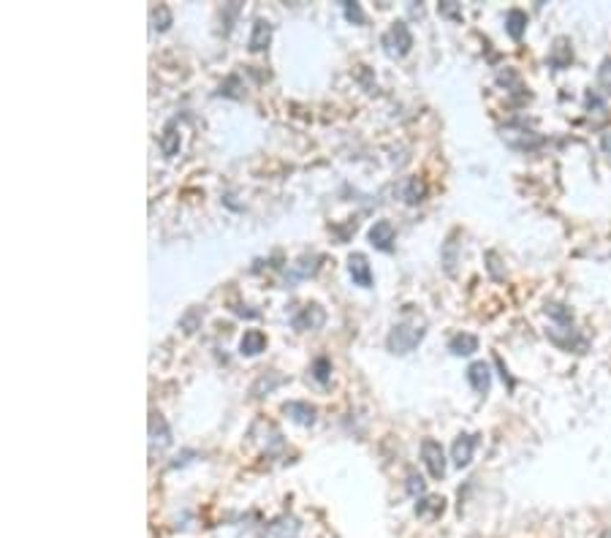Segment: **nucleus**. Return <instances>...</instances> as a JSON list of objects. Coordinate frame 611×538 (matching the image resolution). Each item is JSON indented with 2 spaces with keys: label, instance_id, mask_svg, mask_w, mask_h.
<instances>
[{
  "label": "nucleus",
  "instance_id": "f257e3e1",
  "mask_svg": "<svg viewBox=\"0 0 611 538\" xmlns=\"http://www.w3.org/2000/svg\"><path fill=\"white\" fill-rule=\"evenodd\" d=\"M424 335H427V323L424 321H418V318H405V321H399L394 329L389 332V337H386V345H389L391 354H411L418 342L424 340Z\"/></svg>",
  "mask_w": 611,
  "mask_h": 538
},
{
  "label": "nucleus",
  "instance_id": "f03ea898",
  "mask_svg": "<svg viewBox=\"0 0 611 538\" xmlns=\"http://www.w3.org/2000/svg\"><path fill=\"white\" fill-rule=\"evenodd\" d=\"M381 44L386 49V54L389 57H405L411 47H413V36H411V27L408 22H391V27L383 33V38H381Z\"/></svg>",
  "mask_w": 611,
  "mask_h": 538
},
{
  "label": "nucleus",
  "instance_id": "7ed1b4c3",
  "mask_svg": "<svg viewBox=\"0 0 611 538\" xmlns=\"http://www.w3.org/2000/svg\"><path fill=\"white\" fill-rule=\"evenodd\" d=\"M323 321H326V310L316 305V302H310V305H304V307H299L296 313L291 316V323L293 329H299V332H313V329H321L323 326Z\"/></svg>",
  "mask_w": 611,
  "mask_h": 538
},
{
  "label": "nucleus",
  "instance_id": "20e7f679",
  "mask_svg": "<svg viewBox=\"0 0 611 538\" xmlns=\"http://www.w3.org/2000/svg\"><path fill=\"white\" fill-rule=\"evenodd\" d=\"M421 460L427 465V470H429V476L440 481L443 476H446V454H443V449H440L438 440L427 438L421 443Z\"/></svg>",
  "mask_w": 611,
  "mask_h": 538
},
{
  "label": "nucleus",
  "instance_id": "39448f33",
  "mask_svg": "<svg viewBox=\"0 0 611 538\" xmlns=\"http://www.w3.org/2000/svg\"><path fill=\"white\" fill-rule=\"evenodd\" d=\"M369 245L375 247V250H383V253H389L391 247H394V237H397V231H394V223L391 220H375V226L369 228Z\"/></svg>",
  "mask_w": 611,
  "mask_h": 538
},
{
  "label": "nucleus",
  "instance_id": "423d86ee",
  "mask_svg": "<svg viewBox=\"0 0 611 538\" xmlns=\"http://www.w3.org/2000/svg\"><path fill=\"white\" fill-rule=\"evenodd\" d=\"M283 414H288L293 421L302 424V427H313L318 411H316V405H310V402H304V400H291V402L283 405Z\"/></svg>",
  "mask_w": 611,
  "mask_h": 538
},
{
  "label": "nucleus",
  "instance_id": "0eeeda50",
  "mask_svg": "<svg viewBox=\"0 0 611 538\" xmlns=\"http://www.w3.org/2000/svg\"><path fill=\"white\" fill-rule=\"evenodd\" d=\"M476 443H478V435H467V432L454 440V446H451V460H454L457 467H467V465H470Z\"/></svg>",
  "mask_w": 611,
  "mask_h": 538
},
{
  "label": "nucleus",
  "instance_id": "6e6552de",
  "mask_svg": "<svg viewBox=\"0 0 611 538\" xmlns=\"http://www.w3.org/2000/svg\"><path fill=\"white\" fill-rule=\"evenodd\" d=\"M348 272H351L356 286H362V289L372 286V269H369V264H367V259L362 253H351L348 256Z\"/></svg>",
  "mask_w": 611,
  "mask_h": 538
},
{
  "label": "nucleus",
  "instance_id": "1a4fd4ad",
  "mask_svg": "<svg viewBox=\"0 0 611 538\" xmlns=\"http://www.w3.org/2000/svg\"><path fill=\"white\" fill-rule=\"evenodd\" d=\"M171 443V432H169V424H166V419L161 414H149V446L155 449H166Z\"/></svg>",
  "mask_w": 611,
  "mask_h": 538
},
{
  "label": "nucleus",
  "instance_id": "9d476101",
  "mask_svg": "<svg viewBox=\"0 0 611 538\" xmlns=\"http://www.w3.org/2000/svg\"><path fill=\"white\" fill-rule=\"evenodd\" d=\"M467 384L478 394H487L489 386H492V370H489L487 362H473L467 367Z\"/></svg>",
  "mask_w": 611,
  "mask_h": 538
},
{
  "label": "nucleus",
  "instance_id": "9b49d317",
  "mask_svg": "<svg viewBox=\"0 0 611 538\" xmlns=\"http://www.w3.org/2000/svg\"><path fill=\"white\" fill-rule=\"evenodd\" d=\"M272 22L267 20H256L253 22V30H250V41H247V47L250 52H264V49L272 44Z\"/></svg>",
  "mask_w": 611,
  "mask_h": 538
},
{
  "label": "nucleus",
  "instance_id": "f8f14e48",
  "mask_svg": "<svg viewBox=\"0 0 611 538\" xmlns=\"http://www.w3.org/2000/svg\"><path fill=\"white\" fill-rule=\"evenodd\" d=\"M573 63V49H570V41L568 38H554V47H552V52H549V66L552 68H557V71H562V68H568Z\"/></svg>",
  "mask_w": 611,
  "mask_h": 538
},
{
  "label": "nucleus",
  "instance_id": "ddd939ff",
  "mask_svg": "<svg viewBox=\"0 0 611 538\" xmlns=\"http://www.w3.org/2000/svg\"><path fill=\"white\" fill-rule=\"evenodd\" d=\"M397 194L405 198V204H418V201H424V196H427V185H424V180H418V177H405V180L397 185Z\"/></svg>",
  "mask_w": 611,
  "mask_h": 538
},
{
  "label": "nucleus",
  "instance_id": "4468645a",
  "mask_svg": "<svg viewBox=\"0 0 611 538\" xmlns=\"http://www.w3.org/2000/svg\"><path fill=\"white\" fill-rule=\"evenodd\" d=\"M264 348H267V335L258 329L244 332V337L240 340V354H244V356H258Z\"/></svg>",
  "mask_w": 611,
  "mask_h": 538
},
{
  "label": "nucleus",
  "instance_id": "2eb2a0df",
  "mask_svg": "<svg viewBox=\"0 0 611 538\" xmlns=\"http://www.w3.org/2000/svg\"><path fill=\"white\" fill-rule=\"evenodd\" d=\"M448 351H451L454 356H470V354L478 351V337H476V335H467V332H459V335H454V337L448 340Z\"/></svg>",
  "mask_w": 611,
  "mask_h": 538
},
{
  "label": "nucleus",
  "instance_id": "dca6fc26",
  "mask_svg": "<svg viewBox=\"0 0 611 538\" xmlns=\"http://www.w3.org/2000/svg\"><path fill=\"white\" fill-rule=\"evenodd\" d=\"M280 384H286V378H283L280 372H272V370H269V372H261V375H258V381L253 384L250 394H253V397H264V394L277 389Z\"/></svg>",
  "mask_w": 611,
  "mask_h": 538
},
{
  "label": "nucleus",
  "instance_id": "f3484780",
  "mask_svg": "<svg viewBox=\"0 0 611 538\" xmlns=\"http://www.w3.org/2000/svg\"><path fill=\"white\" fill-rule=\"evenodd\" d=\"M269 538H293L299 533V522L293 516H280L267 528Z\"/></svg>",
  "mask_w": 611,
  "mask_h": 538
},
{
  "label": "nucleus",
  "instance_id": "a211bd4d",
  "mask_svg": "<svg viewBox=\"0 0 611 538\" xmlns=\"http://www.w3.org/2000/svg\"><path fill=\"white\" fill-rule=\"evenodd\" d=\"M161 150L166 158H174L179 152V131H177V120L166 122L163 133H161Z\"/></svg>",
  "mask_w": 611,
  "mask_h": 538
},
{
  "label": "nucleus",
  "instance_id": "6ab92c4d",
  "mask_svg": "<svg viewBox=\"0 0 611 538\" xmlns=\"http://www.w3.org/2000/svg\"><path fill=\"white\" fill-rule=\"evenodd\" d=\"M506 30H508V36H511L513 41H519L524 36V30H527V14L522 8H511L506 14Z\"/></svg>",
  "mask_w": 611,
  "mask_h": 538
},
{
  "label": "nucleus",
  "instance_id": "aec40b11",
  "mask_svg": "<svg viewBox=\"0 0 611 538\" xmlns=\"http://www.w3.org/2000/svg\"><path fill=\"white\" fill-rule=\"evenodd\" d=\"M201 321H204V307H191L185 316L179 318V326L185 329V335H193Z\"/></svg>",
  "mask_w": 611,
  "mask_h": 538
},
{
  "label": "nucleus",
  "instance_id": "412c9836",
  "mask_svg": "<svg viewBox=\"0 0 611 538\" xmlns=\"http://www.w3.org/2000/svg\"><path fill=\"white\" fill-rule=\"evenodd\" d=\"M443 497H424V500H418L415 503V514L418 516H427V514H432V516H438V514H443Z\"/></svg>",
  "mask_w": 611,
  "mask_h": 538
},
{
  "label": "nucleus",
  "instance_id": "4be33fe9",
  "mask_svg": "<svg viewBox=\"0 0 611 538\" xmlns=\"http://www.w3.org/2000/svg\"><path fill=\"white\" fill-rule=\"evenodd\" d=\"M169 24H171V8L161 3L158 8H152V27L163 33V30H169Z\"/></svg>",
  "mask_w": 611,
  "mask_h": 538
},
{
  "label": "nucleus",
  "instance_id": "5701e85b",
  "mask_svg": "<svg viewBox=\"0 0 611 538\" xmlns=\"http://www.w3.org/2000/svg\"><path fill=\"white\" fill-rule=\"evenodd\" d=\"M318 261H321L318 256H313V259H302V261H299V264H296V267L291 269V280H296V277H307V275H313V272H316V269H318Z\"/></svg>",
  "mask_w": 611,
  "mask_h": 538
},
{
  "label": "nucleus",
  "instance_id": "b1692460",
  "mask_svg": "<svg viewBox=\"0 0 611 538\" xmlns=\"http://www.w3.org/2000/svg\"><path fill=\"white\" fill-rule=\"evenodd\" d=\"M329 372H332V362H329L326 356H318L316 362H313V375H316L318 384H326V381H329Z\"/></svg>",
  "mask_w": 611,
  "mask_h": 538
},
{
  "label": "nucleus",
  "instance_id": "393cba45",
  "mask_svg": "<svg viewBox=\"0 0 611 538\" xmlns=\"http://www.w3.org/2000/svg\"><path fill=\"white\" fill-rule=\"evenodd\" d=\"M598 85H601L603 93L611 96V57H606V60L601 63V68H598Z\"/></svg>",
  "mask_w": 611,
  "mask_h": 538
},
{
  "label": "nucleus",
  "instance_id": "a878e982",
  "mask_svg": "<svg viewBox=\"0 0 611 538\" xmlns=\"http://www.w3.org/2000/svg\"><path fill=\"white\" fill-rule=\"evenodd\" d=\"M443 264H446V272H448V275H454V264H457V242H454V237H448V242H446Z\"/></svg>",
  "mask_w": 611,
  "mask_h": 538
},
{
  "label": "nucleus",
  "instance_id": "bb28decb",
  "mask_svg": "<svg viewBox=\"0 0 611 538\" xmlns=\"http://www.w3.org/2000/svg\"><path fill=\"white\" fill-rule=\"evenodd\" d=\"M342 8H345V17L351 20L353 24H365V11H362V6L359 3H353V0H345L342 3Z\"/></svg>",
  "mask_w": 611,
  "mask_h": 538
},
{
  "label": "nucleus",
  "instance_id": "cd10ccee",
  "mask_svg": "<svg viewBox=\"0 0 611 538\" xmlns=\"http://www.w3.org/2000/svg\"><path fill=\"white\" fill-rule=\"evenodd\" d=\"M519 136H522V147H530V145H533V142H530V139H533V131H524V128H522V131H519ZM503 139H506L508 145L519 147V142L513 139V131H511V128H503Z\"/></svg>",
  "mask_w": 611,
  "mask_h": 538
},
{
  "label": "nucleus",
  "instance_id": "c85d7f7f",
  "mask_svg": "<svg viewBox=\"0 0 611 538\" xmlns=\"http://www.w3.org/2000/svg\"><path fill=\"white\" fill-rule=\"evenodd\" d=\"M438 11L443 17H451V20H462V8H459V3H454V0H443L438 6Z\"/></svg>",
  "mask_w": 611,
  "mask_h": 538
},
{
  "label": "nucleus",
  "instance_id": "c756f323",
  "mask_svg": "<svg viewBox=\"0 0 611 538\" xmlns=\"http://www.w3.org/2000/svg\"><path fill=\"white\" fill-rule=\"evenodd\" d=\"M546 313H549V316H554L557 321H562L565 326H570V321H573L570 310H568V307H562V305H546Z\"/></svg>",
  "mask_w": 611,
  "mask_h": 538
},
{
  "label": "nucleus",
  "instance_id": "7c9ffc66",
  "mask_svg": "<svg viewBox=\"0 0 611 538\" xmlns=\"http://www.w3.org/2000/svg\"><path fill=\"white\" fill-rule=\"evenodd\" d=\"M405 487H408V492L415 497V495H424L427 484H424V479H421L418 473H408V484H405Z\"/></svg>",
  "mask_w": 611,
  "mask_h": 538
},
{
  "label": "nucleus",
  "instance_id": "2f4dec72",
  "mask_svg": "<svg viewBox=\"0 0 611 538\" xmlns=\"http://www.w3.org/2000/svg\"><path fill=\"white\" fill-rule=\"evenodd\" d=\"M601 147H603V152H606V155H611V131L601 136Z\"/></svg>",
  "mask_w": 611,
  "mask_h": 538
}]
</instances>
